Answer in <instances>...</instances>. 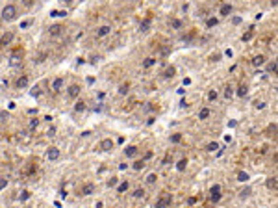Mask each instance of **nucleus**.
<instances>
[{
	"instance_id": "nucleus-29",
	"label": "nucleus",
	"mask_w": 278,
	"mask_h": 208,
	"mask_svg": "<svg viewBox=\"0 0 278 208\" xmlns=\"http://www.w3.org/2000/svg\"><path fill=\"white\" fill-rule=\"evenodd\" d=\"M247 91H249V88H247V85H239V89H237V95H239V97H245Z\"/></svg>"
},
{
	"instance_id": "nucleus-20",
	"label": "nucleus",
	"mask_w": 278,
	"mask_h": 208,
	"mask_svg": "<svg viewBox=\"0 0 278 208\" xmlns=\"http://www.w3.org/2000/svg\"><path fill=\"white\" fill-rule=\"evenodd\" d=\"M85 108H87V106H85V102H84V100H78V102L74 104V111H84Z\"/></svg>"
},
{
	"instance_id": "nucleus-13",
	"label": "nucleus",
	"mask_w": 278,
	"mask_h": 208,
	"mask_svg": "<svg viewBox=\"0 0 278 208\" xmlns=\"http://www.w3.org/2000/svg\"><path fill=\"white\" fill-rule=\"evenodd\" d=\"M219 13L222 15V17H228V15L232 13V6H230V4H222V6H221V11H219Z\"/></svg>"
},
{
	"instance_id": "nucleus-27",
	"label": "nucleus",
	"mask_w": 278,
	"mask_h": 208,
	"mask_svg": "<svg viewBox=\"0 0 278 208\" xmlns=\"http://www.w3.org/2000/svg\"><path fill=\"white\" fill-rule=\"evenodd\" d=\"M128 88H130V84H128V82H126V84H121L119 93H121V95H126V93H128Z\"/></svg>"
},
{
	"instance_id": "nucleus-31",
	"label": "nucleus",
	"mask_w": 278,
	"mask_h": 208,
	"mask_svg": "<svg viewBox=\"0 0 278 208\" xmlns=\"http://www.w3.org/2000/svg\"><path fill=\"white\" fill-rule=\"evenodd\" d=\"M171 26L176 28V30H180V28H182V21H178V19H173V21H171Z\"/></svg>"
},
{
	"instance_id": "nucleus-50",
	"label": "nucleus",
	"mask_w": 278,
	"mask_h": 208,
	"mask_svg": "<svg viewBox=\"0 0 278 208\" xmlns=\"http://www.w3.org/2000/svg\"><path fill=\"white\" fill-rule=\"evenodd\" d=\"M102 206H104V204H102V202H100V201L97 202V204H95V208H102Z\"/></svg>"
},
{
	"instance_id": "nucleus-30",
	"label": "nucleus",
	"mask_w": 278,
	"mask_h": 208,
	"mask_svg": "<svg viewBox=\"0 0 278 208\" xmlns=\"http://www.w3.org/2000/svg\"><path fill=\"white\" fill-rule=\"evenodd\" d=\"M252 35H254V34H252V28H250V30H249V32H247V34H243V37H241V41H250V39H252Z\"/></svg>"
},
{
	"instance_id": "nucleus-17",
	"label": "nucleus",
	"mask_w": 278,
	"mask_h": 208,
	"mask_svg": "<svg viewBox=\"0 0 278 208\" xmlns=\"http://www.w3.org/2000/svg\"><path fill=\"white\" fill-rule=\"evenodd\" d=\"M263 63H265V58H263L261 54H260V56H256V58L252 60V65H256V67H260V65H263Z\"/></svg>"
},
{
	"instance_id": "nucleus-44",
	"label": "nucleus",
	"mask_w": 278,
	"mask_h": 208,
	"mask_svg": "<svg viewBox=\"0 0 278 208\" xmlns=\"http://www.w3.org/2000/svg\"><path fill=\"white\" fill-rule=\"evenodd\" d=\"M6 186H8V180L2 179V180H0V188H6Z\"/></svg>"
},
{
	"instance_id": "nucleus-40",
	"label": "nucleus",
	"mask_w": 278,
	"mask_h": 208,
	"mask_svg": "<svg viewBox=\"0 0 278 208\" xmlns=\"http://www.w3.org/2000/svg\"><path fill=\"white\" fill-rule=\"evenodd\" d=\"M117 182H119V179H117V176H111V180L108 182V186H117Z\"/></svg>"
},
{
	"instance_id": "nucleus-5",
	"label": "nucleus",
	"mask_w": 278,
	"mask_h": 208,
	"mask_svg": "<svg viewBox=\"0 0 278 208\" xmlns=\"http://www.w3.org/2000/svg\"><path fill=\"white\" fill-rule=\"evenodd\" d=\"M15 85H17V89H24V88L28 85V76H26V74L19 76V78H17V84H15Z\"/></svg>"
},
{
	"instance_id": "nucleus-11",
	"label": "nucleus",
	"mask_w": 278,
	"mask_h": 208,
	"mask_svg": "<svg viewBox=\"0 0 278 208\" xmlns=\"http://www.w3.org/2000/svg\"><path fill=\"white\" fill-rule=\"evenodd\" d=\"M61 30H63L61 24H52V26L48 28V34L50 35H59V34H61Z\"/></svg>"
},
{
	"instance_id": "nucleus-19",
	"label": "nucleus",
	"mask_w": 278,
	"mask_h": 208,
	"mask_svg": "<svg viewBox=\"0 0 278 208\" xmlns=\"http://www.w3.org/2000/svg\"><path fill=\"white\" fill-rule=\"evenodd\" d=\"M210 117V108H202L199 111V119H208Z\"/></svg>"
},
{
	"instance_id": "nucleus-34",
	"label": "nucleus",
	"mask_w": 278,
	"mask_h": 208,
	"mask_svg": "<svg viewBox=\"0 0 278 208\" xmlns=\"http://www.w3.org/2000/svg\"><path fill=\"white\" fill-rule=\"evenodd\" d=\"M45 58H47V52H41L37 56V58H35V63H43L45 62Z\"/></svg>"
},
{
	"instance_id": "nucleus-3",
	"label": "nucleus",
	"mask_w": 278,
	"mask_h": 208,
	"mask_svg": "<svg viewBox=\"0 0 278 208\" xmlns=\"http://www.w3.org/2000/svg\"><path fill=\"white\" fill-rule=\"evenodd\" d=\"M21 56H24V52H22L21 48L15 50V52L11 54V58H9V63H11V65H17L19 62H21Z\"/></svg>"
},
{
	"instance_id": "nucleus-25",
	"label": "nucleus",
	"mask_w": 278,
	"mask_h": 208,
	"mask_svg": "<svg viewBox=\"0 0 278 208\" xmlns=\"http://www.w3.org/2000/svg\"><path fill=\"white\" fill-rule=\"evenodd\" d=\"M185 165H187V160H185V158H182V160L178 162V164H176V169H178V171H184V169H185Z\"/></svg>"
},
{
	"instance_id": "nucleus-6",
	"label": "nucleus",
	"mask_w": 278,
	"mask_h": 208,
	"mask_svg": "<svg viewBox=\"0 0 278 208\" xmlns=\"http://www.w3.org/2000/svg\"><path fill=\"white\" fill-rule=\"evenodd\" d=\"M80 91H82V89H80V85L72 84V85L69 88V97H70V99H76L78 95H80Z\"/></svg>"
},
{
	"instance_id": "nucleus-43",
	"label": "nucleus",
	"mask_w": 278,
	"mask_h": 208,
	"mask_svg": "<svg viewBox=\"0 0 278 208\" xmlns=\"http://www.w3.org/2000/svg\"><path fill=\"white\" fill-rule=\"evenodd\" d=\"M254 106H256L258 110H263V108H265V102H254Z\"/></svg>"
},
{
	"instance_id": "nucleus-1",
	"label": "nucleus",
	"mask_w": 278,
	"mask_h": 208,
	"mask_svg": "<svg viewBox=\"0 0 278 208\" xmlns=\"http://www.w3.org/2000/svg\"><path fill=\"white\" fill-rule=\"evenodd\" d=\"M15 17H17V8H15L13 4H8V6L2 9V19L4 21H13Z\"/></svg>"
},
{
	"instance_id": "nucleus-33",
	"label": "nucleus",
	"mask_w": 278,
	"mask_h": 208,
	"mask_svg": "<svg viewBox=\"0 0 278 208\" xmlns=\"http://www.w3.org/2000/svg\"><path fill=\"white\" fill-rule=\"evenodd\" d=\"M208 100H210V102H213V100H217V91H213V89L210 91V93H208Z\"/></svg>"
},
{
	"instance_id": "nucleus-16",
	"label": "nucleus",
	"mask_w": 278,
	"mask_h": 208,
	"mask_svg": "<svg viewBox=\"0 0 278 208\" xmlns=\"http://www.w3.org/2000/svg\"><path fill=\"white\" fill-rule=\"evenodd\" d=\"M174 73H176V69L171 65V67H167L165 71H163V78H173L174 76Z\"/></svg>"
},
{
	"instance_id": "nucleus-22",
	"label": "nucleus",
	"mask_w": 278,
	"mask_h": 208,
	"mask_svg": "<svg viewBox=\"0 0 278 208\" xmlns=\"http://www.w3.org/2000/svg\"><path fill=\"white\" fill-rule=\"evenodd\" d=\"M237 180H239V182H247V180H249V173L239 171V173H237Z\"/></svg>"
},
{
	"instance_id": "nucleus-18",
	"label": "nucleus",
	"mask_w": 278,
	"mask_h": 208,
	"mask_svg": "<svg viewBox=\"0 0 278 208\" xmlns=\"http://www.w3.org/2000/svg\"><path fill=\"white\" fill-rule=\"evenodd\" d=\"M11 39H13V34H11V32L4 34V35H2V45H4V47H6V45H9V41H11Z\"/></svg>"
},
{
	"instance_id": "nucleus-24",
	"label": "nucleus",
	"mask_w": 278,
	"mask_h": 208,
	"mask_svg": "<svg viewBox=\"0 0 278 208\" xmlns=\"http://www.w3.org/2000/svg\"><path fill=\"white\" fill-rule=\"evenodd\" d=\"M217 24H219V21H217L215 17H210L208 21H206V26L208 28H213V26H217Z\"/></svg>"
},
{
	"instance_id": "nucleus-49",
	"label": "nucleus",
	"mask_w": 278,
	"mask_h": 208,
	"mask_svg": "<svg viewBox=\"0 0 278 208\" xmlns=\"http://www.w3.org/2000/svg\"><path fill=\"white\" fill-rule=\"evenodd\" d=\"M22 2L26 4V6H32V4H33V0H22Z\"/></svg>"
},
{
	"instance_id": "nucleus-37",
	"label": "nucleus",
	"mask_w": 278,
	"mask_h": 208,
	"mask_svg": "<svg viewBox=\"0 0 278 208\" xmlns=\"http://www.w3.org/2000/svg\"><path fill=\"white\" fill-rule=\"evenodd\" d=\"M180 139H182V136H180V134H173V136H171V141H173V143H178Z\"/></svg>"
},
{
	"instance_id": "nucleus-52",
	"label": "nucleus",
	"mask_w": 278,
	"mask_h": 208,
	"mask_svg": "<svg viewBox=\"0 0 278 208\" xmlns=\"http://www.w3.org/2000/svg\"><path fill=\"white\" fill-rule=\"evenodd\" d=\"M61 2H65V4H70V2H72V0H61Z\"/></svg>"
},
{
	"instance_id": "nucleus-7",
	"label": "nucleus",
	"mask_w": 278,
	"mask_h": 208,
	"mask_svg": "<svg viewBox=\"0 0 278 208\" xmlns=\"http://www.w3.org/2000/svg\"><path fill=\"white\" fill-rule=\"evenodd\" d=\"M80 193H82V195H91V193H95V186H93V184H84L82 190H80Z\"/></svg>"
},
{
	"instance_id": "nucleus-15",
	"label": "nucleus",
	"mask_w": 278,
	"mask_h": 208,
	"mask_svg": "<svg viewBox=\"0 0 278 208\" xmlns=\"http://www.w3.org/2000/svg\"><path fill=\"white\" fill-rule=\"evenodd\" d=\"M61 85H63V78H56L54 82H52V91H56V93H58V91L61 89Z\"/></svg>"
},
{
	"instance_id": "nucleus-28",
	"label": "nucleus",
	"mask_w": 278,
	"mask_h": 208,
	"mask_svg": "<svg viewBox=\"0 0 278 208\" xmlns=\"http://www.w3.org/2000/svg\"><path fill=\"white\" fill-rule=\"evenodd\" d=\"M30 195H32V193H30L28 190H24V191H21V195H19V199H21V201H28V199H30Z\"/></svg>"
},
{
	"instance_id": "nucleus-26",
	"label": "nucleus",
	"mask_w": 278,
	"mask_h": 208,
	"mask_svg": "<svg viewBox=\"0 0 278 208\" xmlns=\"http://www.w3.org/2000/svg\"><path fill=\"white\" fill-rule=\"evenodd\" d=\"M156 180H158V175L156 173H150L148 176H146V184H154Z\"/></svg>"
},
{
	"instance_id": "nucleus-32",
	"label": "nucleus",
	"mask_w": 278,
	"mask_h": 208,
	"mask_svg": "<svg viewBox=\"0 0 278 208\" xmlns=\"http://www.w3.org/2000/svg\"><path fill=\"white\" fill-rule=\"evenodd\" d=\"M143 165H145V162H143V160H137V162H134V169H135V171L143 169Z\"/></svg>"
},
{
	"instance_id": "nucleus-21",
	"label": "nucleus",
	"mask_w": 278,
	"mask_h": 208,
	"mask_svg": "<svg viewBox=\"0 0 278 208\" xmlns=\"http://www.w3.org/2000/svg\"><path fill=\"white\" fill-rule=\"evenodd\" d=\"M128 188H130V184H128V182H121V184L117 186V191H119V193H124V191L128 190Z\"/></svg>"
},
{
	"instance_id": "nucleus-51",
	"label": "nucleus",
	"mask_w": 278,
	"mask_h": 208,
	"mask_svg": "<svg viewBox=\"0 0 278 208\" xmlns=\"http://www.w3.org/2000/svg\"><path fill=\"white\" fill-rule=\"evenodd\" d=\"M271 4H272V6H276V4H278V0H271Z\"/></svg>"
},
{
	"instance_id": "nucleus-36",
	"label": "nucleus",
	"mask_w": 278,
	"mask_h": 208,
	"mask_svg": "<svg viewBox=\"0 0 278 208\" xmlns=\"http://www.w3.org/2000/svg\"><path fill=\"white\" fill-rule=\"evenodd\" d=\"M269 71H271V73H278V62L271 63V65H269Z\"/></svg>"
},
{
	"instance_id": "nucleus-4",
	"label": "nucleus",
	"mask_w": 278,
	"mask_h": 208,
	"mask_svg": "<svg viewBox=\"0 0 278 208\" xmlns=\"http://www.w3.org/2000/svg\"><path fill=\"white\" fill-rule=\"evenodd\" d=\"M265 186L269 188V190H278V179L276 176H269V179L265 180Z\"/></svg>"
},
{
	"instance_id": "nucleus-41",
	"label": "nucleus",
	"mask_w": 278,
	"mask_h": 208,
	"mask_svg": "<svg viewBox=\"0 0 278 208\" xmlns=\"http://www.w3.org/2000/svg\"><path fill=\"white\" fill-rule=\"evenodd\" d=\"M37 125H39V123H37V119H32V121H30V128H32V130H33V128H37Z\"/></svg>"
},
{
	"instance_id": "nucleus-39",
	"label": "nucleus",
	"mask_w": 278,
	"mask_h": 208,
	"mask_svg": "<svg viewBox=\"0 0 278 208\" xmlns=\"http://www.w3.org/2000/svg\"><path fill=\"white\" fill-rule=\"evenodd\" d=\"M143 195H145L143 190H135V191H134V197H135V199H139V197H143Z\"/></svg>"
},
{
	"instance_id": "nucleus-42",
	"label": "nucleus",
	"mask_w": 278,
	"mask_h": 208,
	"mask_svg": "<svg viewBox=\"0 0 278 208\" xmlns=\"http://www.w3.org/2000/svg\"><path fill=\"white\" fill-rule=\"evenodd\" d=\"M250 195V188H245L243 191H241V197H249Z\"/></svg>"
},
{
	"instance_id": "nucleus-45",
	"label": "nucleus",
	"mask_w": 278,
	"mask_h": 208,
	"mask_svg": "<svg viewBox=\"0 0 278 208\" xmlns=\"http://www.w3.org/2000/svg\"><path fill=\"white\" fill-rule=\"evenodd\" d=\"M39 93H41V91H39V88H33V91H32L33 97H35V95H39Z\"/></svg>"
},
{
	"instance_id": "nucleus-46",
	"label": "nucleus",
	"mask_w": 278,
	"mask_h": 208,
	"mask_svg": "<svg viewBox=\"0 0 278 208\" xmlns=\"http://www.w3.org/2000/svg\"><path fill=\"white\" fill-rule=\"evenodd\" d=\"M219 58H221V54H213V56H211V60H213V62H217Z\"/></svg>"
},
{
	"instance_id": "nucleus-9",
	"label": "nucleus",
	"mask_w": 278,
	"mask_h": 208,
	"mask_svg": "<svg viewBox=\"0 0 278 208\" xmlns=\"http://www.w3.org/2000/svg\"><path fill=\"white\" fill-rule=\"evenodd\" d=\"M47 156H48V160H58L59 158V149H56V147H52V149H48V153H47Z\"/></svg>"
},
{
	"instance_id": "nucleus-48",
	"label": "nucleus",
	"mask_w": 278,
	"mask_h": 208,
	"mask_svg": "<svg viewBox=\"0 0 278 208\" xmlns=\"http://www.w3.org/2000/svg\"><path fill=\"white\" fill-rule=\"evenodd\" d=\"M47 134H48V136H54V134H56V128H50V130L47 132Z\"/></svg>"
},
{
	"instance_id": "nucleus-38",
	"label": "nucleus",
	"mask_w": 278,
	"mask_h": 208,
	"mask_svg": "<svg viewBox=\"0 0 278 208\" xmlns=\"http://www.w3.org/2000/svg\"><path fill=\"white\" fill-rule=\"evenodd\" d=\"M224 95H226V99H230L232 95H234V89H232L230 85H228V88H226V91H224Z\"/></svg>"
},
{
	"instance_id": "nucleus-12",
	"label": "nucleus",
	"mask_w": 278,
	"mask_h": 208,
	"mask_svg": "<svg viewBox=\"0 0 278 208\" xmlns=\"http://www.w3.org/2000/svg\"><path fill=\"white\" fill-rule=\"evenodd\" d=\"M148 28H150V17H146V19H143V21H141L139 30H141V32H148Z\"/></svg>"
},
{
	"instance_id": "nucleus-8",
	"label": "nucleus",
	"mask_w": 278,
	"mask_h": 208,
	"mask_svg": "<svg viewBox=\"0 0 278 208\" xmlns=\"http://www.w3.org/2000/svg\"><path fill=\"white\" fill-rule=\"evenodd\" d=\"M124 154L128 156V158H134V156H137V147H135V145L126 147V149H124Z\"/></svg>"
},
{
	"instance_id": "nucleus-47",
	"label": "nucleus",
	"mask_w": 278,
	"mask_h": 208,
	"mask_svg": "<svg viewBox=\"0 0 278 208\" xmlns=\"http://www.w3.org/2000/svg\"><path fill=\"white\" fill-rule=\"evenodd\" d=\"M26 26H30V22H28V21H24V22H21V28H26Z\"/></svg>"
},
{
	"instance_id": "nucleus-35",
	"label": "nucleus",
	"mask_w": 278,
	"mask_h": 208,
	"mask_svg": "<svg viewBox=\"0 0 278 208\" xmlns=\"http://www.w3.org/2000/svg\"><path fill=\"white\" fill-rule=\"evenodd\" d=\"M206 149H208V151H211V153H213V151H217V149H219V145H217L215 141H211V143H208V147H206Z\"/></svg>"
},
{
	"instance_id": "nucleus-14",
	"label": "nucleus",
	"mask_w": 278,
	"mask_h": 208,
	"mask_svg": "<svg viewBox=\"0 0 278 208\" xmlns=\"http://www.w3.org/2000/svg\"><path fill=\"white\" fill-rule=\"evenodd\" d=\"M109 32H111L109 26H100V28L97 30V37H104V35H108Z\"/></svg>"
},
{
	"instance_id": "nucleus-2",
	"label": "nucleus",
	"mask_w": 278,
	"mask_h": 208,
	"mask_svg": "<svg viewBox=\"0 0 278 208\" xmlns=\"http://www.w3.org/2000/svg\"><path fill=\"white\" fill-rule=\"evenodd\" d=\"M171 202H173V197H171V195H163V197H160V199L156 201V206L154 208H165V206H169Z\"/></svg>"
},
{
	"instance_id": "nucleus-10",
	"label": "nucleus",
	"mask_w": 278,
	"mask_h": 208,
	"mask_svg": "<svg viewBox=\"0 0 278 208\" xmlns=\"http://www.w3.org/2000/svg\"><path fill=\"white\" fill-rule=\"evenodd\" d=\"M113 149V141L111 139H102L100 141V151H111Z\"/></svg>"
},
{
	"instance_id": "nucleus-23",
	"label": "nucleus",
	"mask_w": 278,
	"mask_h": 208,
	"mask_svg": "<svg viewBox=\"0 0 278 208\" xmlns=\"http://www.w3.org/2000/svg\"><path fill=\"white\" fill-rule=\"evenodd\" d=\"M154 63H156V58H146L145 62H143V67H145V69H148V67H152Z\"/></svg>"
}]
</instances>
